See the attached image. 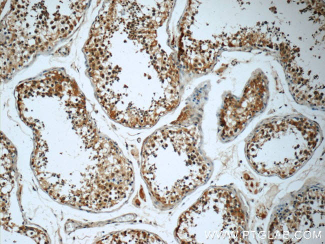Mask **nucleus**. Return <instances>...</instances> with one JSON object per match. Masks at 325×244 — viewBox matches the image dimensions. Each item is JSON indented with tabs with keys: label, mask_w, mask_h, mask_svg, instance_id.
I'll use <instances>...</instances> for the list:
<instances>
[{
	"label": "nucleus",
	"mask_w": 325,
	"mask_h": 244,
	"mask_svg": "<svg viewBox=\"0 0 325 244\" xmlns=\"http://www.w3.org/2000/svg\"><path fill=\"white\" fill-rule=\"evenodd\" d=\"M110 243L114 244H162L156 236L144 231L126 230L111 234Z\"/></svg>",
	"instance_id": "obj_4"
},
{
	"label": "nucleus",
	"mask_w": 325,
	"mask_h": 244,
	"mask_svg": "<svg viewBox=\"0 0 325 244\" xmlns=\"http://www.w3.org/2000/svg\"><path fill=\"white\" fill-rule=\"evenodd\" d=\"M212 172L211 162L184 128H161L144 144L142 174L153 197L164 206L175 204L204 184Z\"/></svg>",
	"instance_id": "obj_1"
},
{
	"label": "nucleus",
	"mask_w": 325,
	"mask_h": 244,
	"mask_svg": "<svg viewBox=\"0 0 325 244\" xmlns=\"http://www.w3.org/2000/svg\"><path fill=\"white\" fill-rule=\"evenodd\" d=\"M246 218L236 192L212 187L180 218L176 230L183 244L242 242Z\"/></svg>",
	"instance_id": "obj_3"
},
{
	"label": "nucleus",
	"mask_w": 325,
	"mask_h": 244,
	"mask_svg": "<svg viewBox=\"0 0 325 244\" xmlns=\"http://www.w3.org/2000/svg\"><path fill=\"white\" fill-rule=\"evenodd\" d=\"M322 139L319 125L306 117H274L254 130L247 142L246 154L257 172L288 178L309 160Z\"/></svg>",
	"instance_id": "obj_2"
}]
</instances>
